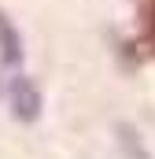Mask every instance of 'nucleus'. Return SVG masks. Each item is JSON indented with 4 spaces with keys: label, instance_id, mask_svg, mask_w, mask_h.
Returning a JSON list of instances; mask_svg holds the SVG:
<instances>
[{
    "label": "nucleus",
    "instance_id": "nucleus-1",
    "mask_svg": "<svg viewBox=\"0 0 155 159\" xmlns=\"http://www.w3.org/2000/svg\"><path fill=\"white\" fill-rule=\"evenodd\" d=\"M7 100H11V115L19 122H37L41 107H44V96H41L37 81L26 78V74H15L7 85Z\"/></svg>",
    "mask_w": 155,
    "mask_h": 159
},
{
    "label": "nucleus",
    "instance_id": "nucleus-4",
    "mask_svg": "<svg viewBox=\"0 0 155 159\" xmlns=\"http://www.w3.org/2000/svg\"><path fill=\"white\" fill-rule=\"evenodd\" d=\"M140 15H144V34H140V44H148V48L155 52V0H144Z\"/></svg>",
    "mask_w": 155,
    "mask_h": 159
},
{
    "label": "nucleus",
    "instance_id": "nucleus-2",
    "mask_svg": "<svg viewBox=\"0 0 155 159\" xmlns=\"http://www.w3.org/2000/svg\"><path fill=\"white\" fill-rule=\"evenodd\" d=\"M115 137H118V148H122V159H155L152 148L144 144V137H140V129H137L133 122H118Z\"/></svg>",
    "mask_w": 155,
    "mask_h": 159
},
{
    "label": "nucleus",
    "instance_id": "nucleus-3",
    "mask_svg": "<svg viewBox=\"0 0 155 159\" xmlns=\"http://www.w3.org/2000/svg\"><path fill=\"white\" fill-rule=\"evenodd\" d=\"M0 59L7 63V67H19L22 63V37H19V30H15V22L0 11Z\"/></svg>",
    "mask_w": 155,
    "mask_h": 159
}]
</instances>
